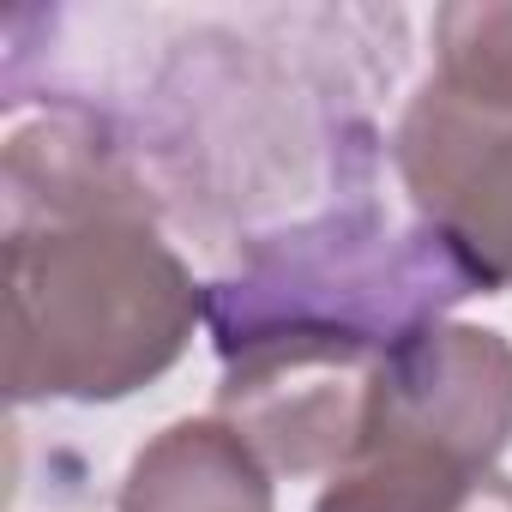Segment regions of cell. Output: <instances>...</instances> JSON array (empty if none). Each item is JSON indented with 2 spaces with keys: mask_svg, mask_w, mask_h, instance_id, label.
I'll return each instance as SVG.
<instances>
[{
  "mask_svg": "<svg viewBox=\"0 0 512 512\" xmlns=\"http://www.w3.org/2000/svg\"><path fill=\"white\" fill-rule=\"evenodd\" d=\"M470 512H512V482L500 476V482H494V488H488V494L470 506Z\"/></svg>",
  "mask_w": 512,
  "mask_h": 512,
  "instance_id": "52a82bcc",
  "label": "cell"
},
{
  "mask_svg": "<svg viewBox=\"0 0 512 512\" xmlns=\"http://www.w3.org/2000/svg\"><path fill=\"white\" fill-rule=\"evenodd\" d=\"M392 163L476 290H512V115L476 109L446 85H422L398 121Z\"/></svg>",
  "mask_w": 512,
  "mask_h": 512,
  "instance_id": "277c9868",
  "label": "cell"
},
{
  "mask_svg": "<svg viewBox=\"0 0 512 512\" xmlns=\"http://www.w3.org/2000/svg\"><path fill=\"white\" fill-rule=\"evenodd\" d=\"M205 290L157 235V205L91 115L7 139V392L109 404L169 374Z\"/></svg>",
  "mask_w": 512,
  "mask_h": 512,
  "instance_id": "6da1fadb",
  "label": "cell"
},
{
  "mask_svg": "<svg viewBox=\"0 0 512 512\" xmlns=\"http://www.w3.org/2000/svg\"><path fill=\"white\" fill-rule=\"evenodd\" d=\"M476 296V278L428 223H392L380 205L326 211L253 235L205 284V326L223 374L241 368H380Z\"/></svg>",
  "mask_w": 512,
  "mask_h": 512,
  "instance_id": "7a4b0ae2",
  "label": "cell"
},
{
  "mask_svg": "<svg viewBox=\"0 0 512 512\" xmlns=\"http://www.w3.org/2000/svg\"><path fill=\"white\" fill-rule=\"evenodd\" d=\"M512 446V344L488 326H434L380 362L362 446L314 512H470Z\"/></svg>",
  "mask_w": 512,
  "mask_h": 512,
  "instance_id": "3957f363",
  "label": "cell"
},
{
  "mask_svg": "<svg viewBox=\"0 0 512 512\" xmlns=\"http://www.w3.org/2000/svg\"><path fill=\"white\" fill-rule=\"evenodd\" d=\"M121 512H272V464L223 416H187L139 446Z\"/></svg>",
  "mask_w": 512,
  "mask_h": 512,
  "instance_id": "5b68a950",
  "label": "cell"
},
{
  "mask_svg": "<svg viewBox=\"0 0 512 512\" xmlns=\"http://www.w3.org/2000/svg\"><path fill=\"white\" fill-rule=\"evenodd\" d=\"M434 61V85L476 109L512 115V7H440Z\"/></svg>",
  "mask_w": 512,
  "mask_h": 512,
  "instance_id": "8992f818",
  "label": "cell"
}]
</instances>
